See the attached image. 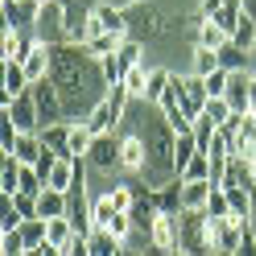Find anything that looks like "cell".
<instances>
[{
    "label": "cell",
    "mask_w": 256,
    "mask_h": 256,
    "mask_svg": "<svg viewBox=\"0 0 256 256\" xmlns=\"http://www.w3.org/2000/svg\"><path fill=\"white\" fill-rule=\"evenodd\" d=\"M66 256H91V240L87 236H74L70 244H66Z\"/></svg>",
    "instance_id": "8d00e7d4"
},
{
    "label": "cell",
    "mask_w": 256,
    "mask_h": 256,
    "mask_svg": "<svg viewBox=\"0 0 256 256\" xmlns=\"http://www.w3.org/2000/svg\"><path fill=\"white\" fill-rule=\"evenodd\" d=\"M74 236H78V232H74V223H70V219H46V244L66 248Z\"/></svg>",
    "instance_id": "cb8c5ba5"
},
{
    "label": "cell",
    "mask_w": 256,
    "mask_h": 256,
    "mask_svg": "<svg viewBox=\"0 0 256 256\" xmlns=\"http://www.w3.org/2000/svg\"><path fill=\"white\" fill-rule=\"evenodd\" d=\"M29 256H42V248H29Z\"/></svg>",
    "instance_id": "b9f144b4"
},
{
    "label": "cell",
    "mask_w": 256,
    "mask_h": 256,
    "mask_svg": "<svg viewBox=\"0 0 256 256\" xmlns=\"http://www.w3.org/2000/svg\"><path fill=\"white\" fill-rule=\"evenodd\" d=\"M248 62H252V54H244L236 42H228V46L219 50V66L232 70V74H236V70H248Z\"/></svg>",
    "instance_id": "4316f807"
},
{
    "label": "cell",
    "mask_w": 256,
    "mask_h": 256,
    "mask_svg": "<svg viewBox=\"0 0 256 256\" xmlns=\"http://www.w3.org/2000/svg\"><path fill=\"white\" fill-rule=\"evenodd\" d=\"M182 186V211H206L215 182H178Z\"/></svg>",
    "instance_id": "2e32d148"
},
{
    "label": "cell",
    "mask_w": 256,
    "mask_h": 256,
    "mask_svg": "<svg viewBox=\"0 0 256 256\" xmlns=\"http://www.w3.org/2000/svg\"><path fill=\"white\" fill-rule=\"evenodd\" d=\"M95 34H124V38H128V12L100 0L95 12H91V38H95Z\"/></svg>",
    "instance_id": "30bf717a"
},
{
    "label": "cell",
    "mask_w": 256,
    "mask_h": 256,
    "mask_svg": "<svg viewBox=\"0 0 256 256\" xmlns=\"http://www.w3.org/2000/svg\"><path fill=\"white\" fill-rule=\"evenodd\" d=\"M128 12V38L149 46V42H166L174 34H182V21L162 4V0H140V4L124 8Z\"/></svg>",
    "instance_id": "3957f363"
},
{
    "label": "cell",
    "mask_w": 256,
    "mask_h": 256,
    "mask_svg": "<svg viewBox=\"0 0 256 256\" xmlns=\"http://www.w3.org/2000/svg\"><path fill=\"white\" fill-rule=\"evenodd\" d=\"M12 202H17L21 219H38V198H29V194H12Z\"/></svg>",
    "instance_id": "d590c367"
},
{
    "label": "cell",
    "mask_w": 256,
    "mask_h": 256,
    "mask_svg": "<svg viewBox=\"0 0 256 256\" xmlns=\"http://www.w3.org/2000/svg\"><path fill=\"white\" fill-rule=\"evenodd\" d=\"M170 70H162V66H149V87H145V104H162V95H166V87H170Z\"/></svg>",
    "instance_id": "484cf974"
},
{
    "label": "cell",
    "mask_w": 256,
    "mask_h": 256,
    "mask_svg": "<svg viewBox=\"0 0 256 256\" xmlns=\"http://www.w3.org/2000/svg\"><path fill=\"white\" fill-rule=\"evenodd\" d=\"M54 87L62 95V112H66L70 124H83L95 108L108 100V78L104 66L87 46H54Z\"/></svg>",
    "instance_id": "6da1fadb"
},
{
    "label": "cell",
    "mask_w": 256,
    "mask_h": 256,
    "mask_svg": "<svg viewBox=\"0 0 256 256\" xmlns=\"http://www.w3.org/2000/svg\"><path fill=\"white\" fill-rule=\"evenodd\" d=\"M174 256H186V252H174Z\"/></svg>",
    "instance_id": "ee69618b"
},
{
    "label": "cell",
    "mask_w": 256,
    "mask_h": 256,
    "mask_svg": "<svg viewBox=\"0 0 256 256\" xmlns=\"http://www.w3.org/2000/svg\"><path fill=\"white\" fill-rule=\"evenodd\" d=\"M232 38L228 34H223V29L215 25V21H206V17H194V46H198V50H223V46H228Z\"/></svg>",
    "instance_id": "9a60e30c"
},
{
    "label": "cell",
    "mask_w": 256,
    "mask_h": 256,
    "mask_svg": "<svg viewBox=\"0 0 256 256\" xmlns=\"http://www.w3.org/2000/svg\"><path fill=\"white\" fill-rule=\"evenodd\" d=\"M128 256H153V252H128Z\"/></svg>",
    "instance_id": "7bdbcfd3"
},
{
    "label": "cell",
    "mask_w": 256,
    "mask_h": 256,
    "mask_svg": "<svg viewBox=\"0 0 256 256\" xmlns=\"http://www.w3.org/2000/svg\"><path fill=\"white\" fill-rule=\"evenodd\" d=\"M124 42H128L124 34H95V38L87 42V50H91L95 58H112V54L124 50Z\"/></svg>",
    "instance_id": "603a6c76"
},
{
    "label": "cell",
    "mask_w": 256,
    "mask_h": 256,
    "mask_svg": "<svg viewBox=\"0 0 256 256\" xmlns=\"http://www.w3.org/2000/svg\"><path fill=\"white\" fill-rule=\"evenodd\" d=\"M38 219H66V194L62 190H46L38 198Z\"/></svg>",
    "instance_id": "7402d4cb"
},
{
    "label": "cell",
    "mask_w": 256,
    "mask_h": 256,
    "mask_svg": "<svg viewBox=\"0 0 256 256\" xmlns=\"http://www.w3.org/2000/svg\"><path fill=\"white\" fill-rule=\"evenodd\" d=\"M46 0H4V29H38Z\"/></svg>",
    "instance_id": "9c48e42d"
},
{
    "label": "cell",
    "mask_w": 256,
    "mask_h": 256,
    "mask_svg": "<svg viewBox=\"0 0 256 256\" xmlns=\"http://www.w3.org/2000/svg\"><path fill=\"white\" fill-rule=\"evenodd\" d=\"M223 186H228V190H248V194H256V166L244 162V157H232V162H228V174H223Z\"/></svg>",
    "instance_id": "5bb4252c"
},
{
    "label": "cell",
    "mask_w": 256,
    "mask_h": 256,
    "mask_svg": "<svg viewBox=\"0 0 256 256\" xmlns=\"http://www.w3.org/2000/svg\"><path fill=\"white\" fill-rule=\"evenodd\" d=\"M252 236H256V206H252Z\"/></svg>",
    "instance_id": "60d3db41"
},
{
    "label": "cell",
    "mask_w": 256,
    "mask_h": 256,
    "mask_svg": "<svg viewBox=\"0 0 256 256\" xmlns=\"http://www.w3.org/2000/svg\"><path fill=\"white\" fill-rule=\"evenodd\" d=\"M244 17H248V8H244V0H223V8H219V17H215V25L223 29L228 38H236V29L244 25Z\"/></svg>",
    "instance_id": "d6986e66"
},
{
    "label": "cell",
    "mask_w": 256,
    "mask_h": 256,
    "mask_svg": "<svg viewBox=\"0 0 256 256\" xmlns=\"http://www.w3.org/2000/svg\"><path fill=\"white\" fill-rule=\"evenodd\" d=\"M17 140H21L17 124L8 120V112H0V153H12V149H17Z\"/></svg>",
    "instance_id": "f546056e"
},
{
    "label": "cell",
    "mask_w": 256,
    "mask_h": 256,
    "mask_svg": "<svg viewBox=\"0 0 256 256\" xmlns=\"http://www.w3.org/2000/svg\"><path fill=\"white\" fill-rule=\"evenodd\" d=\"M25 74H29V83H42V78H50V70H54V46H46V42H38L34 50L25 54Z\"/></svg>",
    "instance_id": "4fadbf2b"
},
{
    "label": "cell",
    "mask_w": 256,
    "mask_h": 256,
    "mask_svg": "<svg viewBox=\"0 0 256 256\" xmlns=\"http://www.w3.org/2000/svg\"><path fill=\"white\" fill-rule=\"evenodd\" d=\"M228 78H232V70H215L211 78H206V91H211V100H223V95H228Z\"/></svg>",
    "instance_id": "e575fe53"
},
{
    "label": "cell",
    "mask_w": 256,
    "mask_h": 256,
    "mask_svg": "<svg viewBox=\"0 0 256 256\" xmlns=\"http://www.w3.org/2000/svg\"><path fill=\"white\" fill-rule=\"evenodd\" d=\"M0 112H8V120L17 124V132H42V116H38V104H34V95H21V100H12L8 108H0Z\"/></svg>",
    "instance_id": "8fae6325"
},
{
    "label": "cell",
    "mask_w": 256,
    "mask_h": 256,
    "mask_svg": "<svg viewBox=\"0 0 256 256\" xmlns=\"http://www.w3.org/2000/svg\"><path fill=\"white\" fill-rule=\"evenodd\" d=\"M120 66H124V70H132V66H145V46L128 38V42H124V50H120Z\"/></svg>",
    "instance_id": "4dcf8cb0"
},
{
    "label": "cell",
    "mask_w": 256,
    "mask_h": 256,
    "mask_svg": "<svg viewBox=\"0 0 256 256\" xmlns=\"http://www.w3.org/2000/svg\"><path fill=\"white\" fill-rule=\"evenodd\" d=\"M0 256H29V248H25L21 232H8V236H0Z\"/></svg>",
    "instance_id": "d6a6232c"
},
{
    "label": "cell",
    "mask_w": 256,
    "mask_h": 256,
    "mask_svg": "<svg viewBox=\"0 0 256 256\" xmlns=\"http://www.w3.org/2000/svg\"><path fill=\"white\" fill-rule=\"evenodd\" d=\"M29 95H34V104H38L42 128L66 120V112H62V95H58V87H54V78H42V83H34V87H29Z\"/></svg>",
    "instance_id": "52a82bcc"
},
{
    "label": "cell",
    "mask_w": 256,
    "mask_h": 256,
    "mask_svg": "<svg viewBox=\"0 0 256 256\" xmlns=\"http://www.w3.org/2000/svg\"><path fill=\"white\" fill-rule=\"evenodd\" d=\"M232 116H236V112L228 108V100H211V104L202 108L198 124H206V128H215V132H219V128H228V124H232Z\"/></svg>",
    "instance_id": "44dd1931"
},
{
    "label": "cell",
    "mask_w": 256,
    "mask_h": 256,
    "mask_svg": "<svg viewBox=\"0 0 256 256\" xmlns=\"http://www.w3.org/2000/svg\"><path fill=\"white\" fill-rule=\"evenodd\" d=\"M215 70H223V66H219V54H215V50H198V46H194V54H190V74L211 78Z\"/></svg>",
    "instance_id": "d4e9b609"
},
{
    "label": "cell",
    "mask_w": 256,
    "mask_h": 256,
    "mask_svg": "<svg viewBox=\"0 0 256 256\" xmlns=\"http://www.w3.org/2000/svg\"><path fill=\"white\" fill-rule=\"evenodd\" d=\"M42 145L50 149V153H58V157H70V120L42 128Z\"/></svg>",
    "instance_id": "e0dca14e"
},
{
    "label": "cell",
    "mask_w": 256,
    "mask_h": 256,
    "mask_svg": "<svg viewBox=\"0 0 256 256\" xmlns=\"http://www.w3.org/2000/svg\"><path fill=\"white\" fill-rule=\"evenodd\" d=\"M17 190H21V162L12 153H4V157H0V194L12 198Z\"/></svg>",
    "instance_id": "ffe728a7"
},
{
    "label": "cell",
    "mask_w": 256,
    "mask_h": 256,
    "mask_svg": "<svg viewBox=\"0 0 256 256\" xmlns=\"http://www.w3.org/2000/svg\"><path fill=\"white\" fill-rule=\"evenodd\" d=\"M100 66H104V78H108V87L124 83V66H120V54H112V58H100Z\"/></svg>",
    "instance_id": "836d02e7"
},
{
    "label": "cell",
    "mask_w": 256,
    "mask_h": 256,
    "mask_svg": "<svg viewBox=\"0 0 256 256\" xmlns=\"http://www.w3.org/2000/svg\"><path fill=\"white\" fill-rule=\"evenodd\" d=\"M206 215H211V219H228V215H232V202H228V190H223V186H215V190H211Z\"/></svg>",
    "instance_id": "1f68e13d"
},
{
    "label": "cell",
    "mask_w": 256,
    "mask_h": 256,
    "mask_svg": "<svg viewBox=\"0 0 256 256\" xmlns=\"http://www.w3.org/2000/svg\"><path fill=\"white\" fill-rule=\"evenodd\" d=\"M21 240H25V248H42L46 244V219H25L21 223Z\"/></svg>",
    "instance_id": "f1b7e54d"
},
{
    "label": "cell",
    "mask_w": 256,
    "mask_h": 256,
    "mask_svg": "<svg viewBox=\"0 0 256 256\" xmlns=\"http://www.w3.org/2000/svg\"><path fill=\"white\" fill-rule=\"evenodd\" d=\"M178 91H182V112L190 120H198L202 116V108L211 104V91H206V78H198V74H178Z\"/></svg>",
    "instance_id": "ba28073f"
},
{
    "label": "cell",
    "mask_w": 256,
    "mask_h": 256,
    "mask_svg": "<svg viewBox=\"0 0 256 256\" xmlns=\"http://www.w3.org/2000/svg\"><path fill=\"white\" fill-rule=\"evenodd\" d=\"M21 211H17V202H12L8 194H0V236H8V232H21Z\"/></svg>",
    "instance_id": "83f0119b"
},
{
    "label": "cell",
    "mask_w": 256,
    "mask_h": 256,
    "mask_svg": "<svg viewBox=\"0 0 256 256\" xmlns=\"http://www.w3.org/2000/svg\"><path fill=\"white\" fill-rule=\"evenodd\" d=\"M228 108L236 112V116H248V108H252V70H236L228 78Z\"/></svg>",
    "instance_id": "7c38bea8"
},
{
    "label": "cell",
    "mask_w": 256,
    "mask_h": 256,
    "mask_svg": "<svg viewBox=\"0 0 256 256\" xmlns=\"http://www.w3.org/2000/svg\"><path fill=\"white\" fill-rule=\"evenodd\" d=\"M140 136H145V153H149V162H145V186L149 190H166L178 182V157H174V149H178V132L170 128V120L162 116V108H153L145 104V120H140L136 128Z\"/></svg>",
    "instance_id": "7a4b0ae2"
},
{
    "label": "cell",
    "mask_w": 256,
    "mask_h": 256,
    "mask_svg": "<svg viewBox=\"0 0 256 256\" xmlns=\"http://www.w3.org/2000/svg\"><path fill=\"white\" fill-rule=\"evenodd\" d=\"M244 8H248V17H256V0H244Z\"/></svg>",
    "instance_id": "74e56055"
},
{
    "label": "cell",
    "mask_w": 256,
    "mask_h": 256,
    "mask_svg": "<svg viewBox=\"0 0 256 256\" xmlns=\"http://www.w3.org/2000/svg\"><path fill=\"white\" fill-rule=\"evenodd\" d=\"M87 166H91V174H104V178L120 174V132L95 136V145H91V153H87Z\"/></svg>",
    "instance_id": "5b68a950"
},
{
    "label": "cell",
    "mask_w": 256,
    "mask_h": 256,
    "mask_svg": "<svg viewBox=\"0 0 256 256\" xmlns=\"http://www.w3.org/2000/svg\"><path fill=\"white\" fill-rule=\"evenodd\" d=\"M12 157H17L21 166H38L46 157V145H42V132H21L17 149H12Z\"/></svg>",
    "instance_id": "ac0fdd59"
},
{
    "label": "cell",
    "mask_w": 256,
    "mask_h": 256,
    "mask_svg": "<svg viewBox=\"0 0 256 256\" xmlns=\"http://www.w3.org/2000/svg\"><path fill=\"white\" fill-rule=\"evenodd\" d=\"M145 136L136 132V128H120V174H128V178H140L145 174Z\"/></svg>",
    "instance_id": "8992f818"
},
{
    "label": "cell",
    "mask_w": 256,
    "mask_h": 256,
    "mask_svg": "<svg viewBox=\"0 0 256 256\" xmlns=\"http://www.w3.org/2000/svg\"><path fill=\"white\" fill-rule=\"evenodd\" d=\"M252 104H256V74H252Z\"/></svg>",
    "instance_id": "ab89813d"
},
{
    "label": "cell",
    "mask_w": 256,
    "mask_h": 256,
    "mask_svg": "<svg viewBox=\"0 0 256 256\" xmlns=\"http://www.w3.org/2000/svg\"><path fill=\"white\" fill-rule=\"evenodd\" d=\"M178 252H186V256H215V232H211V215L206 211H182Z\"/></svg>",
    "instance_id": "277c9868"
},
{
    "label": "cell",
    "mask_w": 256,
    "mask_h": 256,
    "mask_svg": "<svg viewBox=\"0 0 256 256\" xmlns=\"http://www.w3.org/2000/svg\"><path fill=\"white\" fill-rule=\"evenodd\" d=\"M248 70H252V74H256V46H252V62H248Z\"/></svg>",
    "instance_id": "f35d334b"
}]
</instances>
